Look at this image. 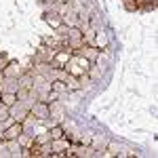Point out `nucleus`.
I'll return each instance as SVG.
<instances>
[{
	"label": "nucleus",
	"mask_w": 158,
	"mask_h": 158,
	"mask_svg": "<svg viewBox=\"0 0 158 158\" xmlns=\"http://www.w3.org/2000/svg\"><path fill=\"white\" fill-rule=\"evenodd\" d=\"M89 68H91V61L85 59L82 55H78V53H76V55L70 57L68 65H65V72L72 74V76H76V78H82V76H86Z\"/></svg>",
	"instance_id": "obj_1"
},
{
	"label": "nucleus",
	"mask_w": 158,
	"mask_h": 158,
	"mask_svg": "<svg viewBox=\"0 0 158 158\" xmlns=\"http://www.w3.org/2000/svg\"><path fill=\"white\" fill-rule=\"evenodd\" d=\"M68 47L72 51H78L80 47H85V36H82V30L72 27L70 34H68Z\"/></svg>",
	"instance_id": "obj_2"
},
{
	"label": "nucleus",
	"mask_w": 158,
	"mask_h": 158,
	"mask_svg": "<svg viewBox=\"0 0 158 158\" xmlns=\"http://www.w3.org/2000/svg\"><path fill=\"white\" fill-rule=\"evenodd\" d=\"M30 116H34L38 120H47V118H49V103L36 101V103L30 108Z\"/></svg>",
	"instance_id": "obj_3"
},
{
	"label": "nucleus",
	"mask_w": 158,
	"mask_h": 158,
	"mask_svg": "<svg viewBox=\"0 0 158 158\" xmlns=\"http://www.w3.org/2000/svg\"><path fill=\"white\" fill-rule=\"evenodd\" d=\"M23 133V122H17L15 120V124H11L4 133H2V139H9V141H15L19 135Z\"/></svg>",
	"instance_id": "obj_4"
},
{
	"label": "nucleus",
	"mask_w": 158,
	"mask_h": 158,
	"mask_svg": "<svg viewBox=\"0 0 158 158\" xmlns=\"http://www.w3.org/2000/svg\"><path fill=\"white\" fill-rule=\"evenodd\" d=\"M78 55H82L85 59H89L91 63H95V61L99 59V51H97V47H91V44H85V47H80V49L76 51Z\"/></svg>",
	"instance_id": "obj_5"
},
{
	"label": "nucleus",
	"mask_w": 158,
	"mask_h": 158,
	"mask_svg": "<svg viewBox=\"0 0 158 158\" xmlns=\"http://www.w3.org/2000/svg\"><path fill=\"white\" fill-rule=\"evenodd\" d=\"M51 150H53V154H51V156H63V152H65V150H70V141H65L63 137H61V139H53Z\"/></svg>",
	"instance_id": "obj_6"
},
{
	"label": "nucleus",
	"mask_w": 158,
	"mask_h": 158,
	"mask_svg": "<svg viewBox=\"0 0 158 158\" xmlns=\"http://www.w3.org/2000/svg\"><path fill=\"white\" fill-rule=\"evenodd\" d=\"M53 55H55V51L51 49V47H40L36 53V63H51Z\"/></svg>",
	"instance_id": "obj_7"
},
{
	"label": "nucleus",
	"mask_w": 158,
	"mask_h": 158,
	"mask_svg": "<svg viewBox=\"0 0 158 158\" xmlns=\"http://www.w3.org/2000/svg\"><path fill=\"white\" fill-rule=\"evenodd\" d=\"M2 76H4V78H19V76H21V68H19V63L9 61V65L2 70Z\"/></svg>",
	"instance_id": "obj_8"
},
{
	"label": "nucleus",
	"mask_w": 158,
	"mask_h": 158,
	"mask_svg": "<svg viewBox=\"0 0 158 158\" xmlns=\"http://www.w3.org/2000/svg\"><path fill=\"white\" fill-rule=\"evenodd\" d=\"M11 114H13V118H15L17 122H23L25 118L30 116V106H21V103H19V106L13 110Z\"/></svg>",
	"instance_id": "obj_9"
},
{
	"label": "nucleus",
	"mask_w": 158,
	"mask_h": 158,
	"mask_svg": "<svg viewBox=\"0 0 158 158\" xmlns=\"http://www.w3.org/2000/svg\"><path fill=\"white\" fill-rule=\"evenodd\" d=\"M19 89H23V91H32L34 89V76L30 72L19 76Z\"/></svg>",
	"instance_id": "obj_10"
},
{
	"label": "nucleus",
	"mask_w": 158,
	"mask_h": 158,
	"mask_svg": "<svg viewBox=\"0 0 158 158\" xmlns=\"http://www.w3.org/2000/svg\"><path fill=\"white\" fill-rule=\"evenodd\" d=\"M49 118H53V120H63V108H61L59 103H51L49 106Z\"/></svg>",
	"instance_id": "obj_11"
},
{
	"label": "nucleus",
	"mask_w": 158,
	"mask_h": 158,
	"mask_svg": "<svg viewBox=\"0 0 158 158\" xmlns=\"http://www.w3.org/2000/svg\"><path fill=\"white\" fill-rule=\"evenodd\" d=\"M17 101H19V99H17V93H2V95H0V103H4V106H9V108L15 106Z\"/></svg>",
	"instance_id": "obj_12"
},
{
	"label": "nucleus",
	"mask_w": 158,
	"mask_h": 158,
	"mask_svg": "<svg viewBox=\"0 0 158 158\" xmlns=\"http://www.w3.org/2000/svg\"><path fill=\"white\" fill-rule=\"evenodd\" d=\"M51 91L55 95H59V93H68V86L63 80H51Z\"/></svg>",
	"instance_id": "obj_13"
},
{
	"label": "nucleus",
	"mask_w": 158,
	"mask_h": 158,
	"mask_svg": "<svg viewBox=\"0 0 158 158\" xmlns=\"http://www.w3.org/2000/svg\"><path fill=\"white\" fill-rule=\"evenodd\" d=\"M44 19H47V23L53 25V27H59V25L63 23V19H59V15H55V13H47Z\"/></svg>",
	"instance_id": "obj_14"
},
{
	"label": "nucleus",
	"mask_w": 158,
	"mask_h": 158,
	"mask_svg": "<svg viewBox=\"0 0 158 158\" xmlns=\"http://www.w3.org/2000/svg\"><path fill=\"white\" fill-rule=\"evenodd\" d=\"M63 133H65V131H63V127H61V124H55V127L51 129V141H53V139H61Z\"/></svg>",
	"instance_id": "obj_15"
},
{
	"label": "nucleus",
	"mask_w": 158,
	"mask_h": 158,
	"mask_svg": "<svg viewBox=\"0 0 158 158\" xmlns=\"http://www.w3.org/2000/svg\"><path fill=\"white\" fill-rule=\"evenodd\" d=\"M93 47H108V40H106V36L103 34H95V40H93Z\"/></svg>",
	"instance_id": "obj_16"
},
{
	"label": "nucleus",
	"mask_w": 158,
	"mask_h": 158,
	"mask_svg": "<svg viewBox=\"0 0 158 158\" xmlns=\"http://www.w3.org/2000/svg\"><path fill=\"white\" fill-rule=\"evenodd\" d=\"M118 154H120V146H118V143H108L106 156H118Z\"/></svg>",
	"instance_id": "obj_17"
},
{
	"label": "nucleus",
	"mask_w": 158,
	"mask_h": 158,
	"mask_svg": "<svg viewBox=\"0 0 158 158\" xmlns=\"http://www.w3.org/2000/svg\"><path fill=\"white\" fill-rule=\"evenodd\" d=\"M17 139H19V143H21V148H30L32 143H34V139H32V137H27V135H23V133L19 135Z\"/></svg>",
	"instance_id": "obj_18"
},
{
	"label": "nucleus",
	"mask_w": 158,
	"mask_h": 158,
	"mask_svg": "<svg viewBox=\"0 0 158 158\" xmlns=\"http://www.w3.org/2000/svg\"><path fill=\"white\" fill-rule=\"evenodd\" d=\"M34 141H36V143H40V146H44V143H49V141H51V133H40Z\"/></svg>",
	"instance_id": "obj_19"
},
{
	"label": "nucleus",
	"mask_w": 158,
	"mask_h": 158,
	"mask_svg": "<svg viewBox=\"0 0 158 158\" xmlns=\"http://www.w3.org/2000/svg\"><path fill=\"white\" fill-rule=\"evenodd\" d=\"M9 114H11V110H9V106L0 103V122H2V120H6V118H9Z\"/></svg>",
	"instance_id": "obj_20"
},
{
	"label": "nucleus",
	"mask_w": 158,
	"mask_h": 158,
	"mask_svg": "<svg viewBox=\"0 0 158 158\" xmlns=\"http://www.w3.org/2000/svg\"><path fill=\"white\" fill-rule=\"evenodd\" d=\"M78 141H80L82 146H91V141H93V135L86 133V135H82V137H78Z\"/></svg>",
	"instance_id": "obj_21"
},
{
	"label": "nucleus",
	"mask_w": 158,
	"mask_h": 158,
	"mask_svg": "<svg viewBox=\"0 0 158 158\" xmlns=\"http://www.w3.org/2000/svg\"><path fill=\"white\" fill-rule=\"evenodd\" d=\"M9 57H6V55H4V53H2V55H0V72H2V70H4V68H6V65H9Z\"/></svg>",
	"instance_id": "obj_22"
},
{
	"label": "nucleus",
	"mask_w": 158,
	"mask_h": 158,
	"mask_svg": "<svg viewBox=\"0 0 158 158\" xmlns=\"http://www.w3.org/2000/svg\"><path fill=\"white\" fill-rule=\"evenodd\" d=\"M55 4H63V2H68V0H53Z\"/></svg>",
	"instance_id": "obj_23"
},
{
	"label": "nucleus",
	"mask_w": 158,
	"mask_h": 158,
	"mask_svg": "<svg viewBox=\"0 0 158 158\" xmlns=\"http://www.w3.org/2000/svg\"><path fill=\"white\" fill-rule=\"evenodd\" d=\"M0 95H2V86H0Z\"/></svg>",
	"instance_id": "obj_24"
}]
</instances>
